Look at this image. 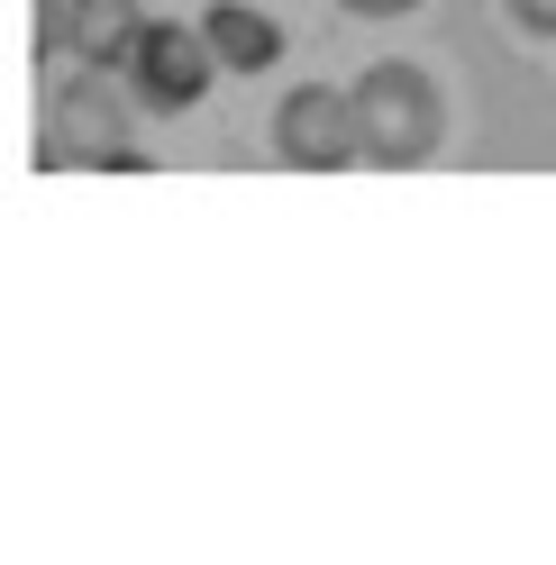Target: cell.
Wrapping results in <instances>:
<instances>
[{
  "instance_id": "1",
  "label": "cell",
  "mask_w": 556,
  "mask_h": 565,
  "mask_svg": "<svg viewBox=\"0 0 556 565\" xmlns=\"http://www.w3.org/2000/svg\"><path fill=\"white\" fill-rule=\"evenodd\" d=\"M356 137H365V164L410 173L447 147V92L420 74V64H365L356 83Z\"/></svg>"
},
{
  "instance_id": "2",
  "label": "cell",
  "mask_w": 556,
  "mask_h": 565,
  "mask_svg": "<svg viewBox=\"0 0 556 565\" xmlns=\"http://www.w3.org/2000/svg\"><path fill=\"white\" fill-rule=\"evenodd\" d=\"M38 164L64 173V164H119L137 173L147 156L128 147V100L100 83V64H83V74H64L46 92V137H38Z\"/></svg>"
},
{
  "instance_id": "3",
  "label": "cell",
  "mask_w": 556,
  "mask_h": 565,
  "mask_svg": "<svg viewBox=\"0 0 556 565\" xmlns=\"http://www.w3.org/2000/svg\"><path fill=\"white\" fill-rule=\"evenodd\" d=\"M274 156L292 173H338V164H365V137H356V92H329V83H301L274 100Z\"/></svg>"
},
{
  "instance_id": "4",
  "label": "cell",
  "mask_w": 556,
  "mask_h": 565,
  "mask_svg": "<svg viewBox=\"0 0 556 565\" xmlns=\"http://www.w3.org/2000/svg\"><path fill=\"white\" fill-rule=\"evenodd\" d=\"M211 74H220V55H211L201 28L147 19V38H137V55H128V100L137 110H192V100L211 92Z\"/></svg>"
},
{
  "instance_id": "5",
  "label": "cell",
  "mask_w": 556,
  "mask_h": 565,
  "mask_svg": "<svg viewBox=\"0 0 556 565\" xmlns=\"http://www.w3.org/2000/svg\"><path fill=\"white\" fill-rule=\"evenodd\" d=\"M137 38H147V10H137V0H46V55L128 74Z\"/></svg>"
},
{
  "instance_id": "6",
  "label": "cell",
  "mask_w": 556,
  "mask_h": 565,
  "mask_svg": "<svg viewBox=\"0 0 556 565\" xmlns=\"http://www.w3.org/2000/svg\"><path fill=\"white\" fill-rule=\"evenodd\" d=\"M201 38H211V55L228 64V74H265V64L284 55V28H274L265 10H247V0H220V10L201 19Z\"/></svg>"
},
{
  "instance_id": "7",
  "label": "cell",
  "mask_w": 556,
  "mask_h": 565,
  "mask_svg": "<svg viewBox=\"0 0 556 565\" xmlns=\"http://www.w3.org/2000/svg\"><path fill=\"white\" fill-rule=\"evenodd\" d=\"M511 19L530 28V38H556V0H511Z\"/></svg>"
},
{
  "instance_id": "8",
  "label": "cell",
  "mask_w": 556,
  "mask_h": 565,
  "mask_svg": "<svg viewBox=\"0 0 556 565\" xmlns=\"http://www.w3.org/2000/svg\"><path fill=\"white\" fill-rule=\"evenodd\" d=\"M338 10H346V19H410L420 0H338Z\"/></svg>"
}]
</instances>
